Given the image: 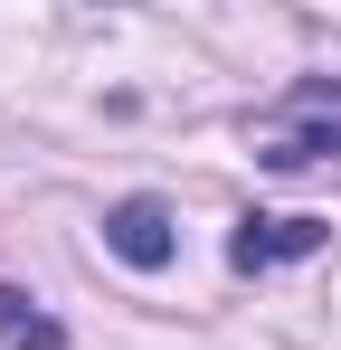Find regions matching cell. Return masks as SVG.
<instances>
[{"label": "cell", "instance_id": "6da1fadb", "mask_svg": "<svg viewBox=\"0 0 341 350\" xmlns=\"http://www.w3.org/2000/svg\"><path fill=\"white\" fill-rule=\"evenodd\" d=\"M256 161L266 171H313V161H341V76H294L266 123H256Z\"/></svg>", "mask_w": 341, "mask_h": 350}, {"label": "cell", "instance_id": "7a4b0ae2", "mask_svg": "<svg viewBox=\"0 0 341 350\" xmlns=\"http://www.w3.org/2000/svg\"><path fill=\"white\" fill-rule=\"evenodd\" d=\"M323 246H332V218H237V237H227V265H237V275H266V265L323 256Z\"/></svg>", "mask_w": 341, "mask_h": 350}, {"label": "cell", "instance_id": "3957f363", "mask_svg": "<svg viewBox=\"0 0 341 350\" xmlns=\"http://www.w3.org/2000/svg\"><path fill=\"white\" fill-rule=\"evenodd\" d=\"M105 246L133 265V275H162L170 256H180V228H170L162 199H123V208H105Z\"/></svg>", "mask_w": 341, "mask_h": 350}, {"label": "cell", "instance_id": "277c9868", "mask_svg": "<svg viewBox=\"0 0 341 350\" xmlns=\"http://www.w3.org/2000/svg\"><path fill=\"white\" fill-rule=\"evenodd\" d=\"M0 350H66V332H57V312H38L19 284H0Z\"/></svg>", "mask_w": 341, "mask_h": 350}]
</instances>
